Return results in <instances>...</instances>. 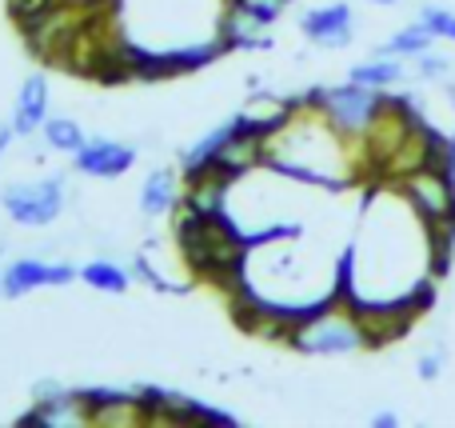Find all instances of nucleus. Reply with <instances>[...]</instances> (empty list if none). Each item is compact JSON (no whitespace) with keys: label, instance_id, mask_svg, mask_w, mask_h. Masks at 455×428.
Here are the masks:
<instances>
[{"label":"nucleus","instance_id":"obj_1","mask_svg":"<svg viewBox=\"0 0 455 428\" xmlns=\"http://www.w3.org/2000/svg\"><path fill=\"white\" fill-rule=\"evenodd\" d=\"M435 272L440 261L424 216L408 205L395 184L379 189L363 205L360 229L339 256V296L347 304L432 296Z\"/></svg>","mask_w":455,"mask_h":428},{"label":"nucleus","instance_id":"obj_2","mask_svg":"<svg viewBox=\"0 0 455 428\" xmlns=\"http://www.w3.org/2000/svg\"><path fill=\"white\" fill-rule=\"evenodd\" d=\"M267 165L296 176L299 184L328 192H344L360 181L363 149L344 136L320 109L291 101V112L272 136H267Z\"/></svg>","mask_w":455,"mask_h":428},{"label":"nucleus","instance_id":"obj_3","mask_svg":"<svg viewBox=\"0 0 455 428\" xmlns=\"http://www.w3.org/2000/svg\"><path fill=\"white\" fill-rule=\"evenodd\" d=\"M172 240L180 264L188 269L192 280L232 293L243 277V256H248V237L232 224L228 213L216 216H200L188 208H176V224H172Z\"/></svg>","mask_w":455,"mask_h":428},{"label":"nucleus","instance_id":"obj_4","mask_svg":"<svg viewBox=\"0 0 455 428\" xmlns=\"http://www.w3.org/2000/svg\"><path fill=\"white\" fill-rule=\"evenodd\" d=\"M395 189L408 197V205L424 216V224L432 229L435 240V261H440V272L448 269L451 261V240H455V173L451 168H435L424 165L416 173L400 176Z\"/></svg>","mask_w":455,"mask_h":428},{"label":"nucleus","instance_id":"obj_5","mask_svg":"<svg viewBox=\"0 0 455 428\" xmlns=\"http://www.w3.org/2000/svg\"><path fill=\"white\" fill-rule=\"evenodd\" d=\"M288 349L304 352V357H352V352L371 349L368 333H363L355 309L336 296V301L320 304L315 312H307L288 336Z\"/></svg>","mask_w":455,"mask_h":428},{"label":"nucleus","instance_id":"obj_6","mask_svg":"<svg viewBox=\"0 0 455 428\" xmlns=\"http://www.w3.org/2000/svg\"><path fill=\"white\" fill-rule=\"evenodd\" d=\"M299 101L312 104V109H320L323 117H328L344 136H352L355 144H363L368 128L376 125L379 109H384V93L363 88V85H355V80H347V85H331V88H312V93H304Z\"/></svg>","mask_w":455,"mask_h":428},{"label":"nucleus","instance_id":"obj_7","mask_svg":"<svg viewBox=\"0 0 455 428\" xmlns=\"http://www.w3.org/2000/svg\"><path fill=\"white\" fill-rule=\"evenodd\" d=\"M0 208L20 229H44L64 213V176H40V181H16L0 192Z\"/></svg>","mask_w":455,"mask_h":428},{"label":"nucleus","instance_id":"obj_8","mask_svg":"<svg viewBox=\"0 0 455 428\" xmlns=\"http://www.w3.org/2000/svg\"><path fill=\"white\" fill-rule=\"evenodd\" d=\"M432 296H411V301H379V304H352L355 317H360L363 333H368L371 349H384V344L400 341L411 333L419 317L427 312Z\"/></svg>","mask_w":455,"mask_h":428},{"label":"nucleus","instance_id":"obj_9","mask_svg":"<svg viewBox=\"0 0 455 428\" xmlns=\"http://www.w3.org/2000/svg\"><path fill=\"white\" fill-rule=\"evenodd\" d=\"M76 277H80V269H72V264H64V261L20 256V261L4 264V272H0V293H4L8 301H16V296H28V293H36V288L72 285Z\"/></svg>","mask_w":455,"mask_h":428},{"label":"nucleus","instance_id":"obj_10","mask_svg":"<svg viewBox=\"0 0 455 428\" xmlns=\"http://www.w3.org/2000/svg\"><path fill=\"white\" fill-rule=\"evenodd\" d=\"M136 165V149L124 141H108V136H92L84 149L72 157V168L92 181H116Z\"/></svg>","mask_w":455,"mask_h":428},{"label":"nucleus","instance_id":"obj_11","mask_svg":"<svg viewBox=\"0 0 455 428\" xmlns=\"http://www.w3.org/2000/svg\"><path fill=\"white\" fill-rule=\"evenodd\" d=\"M299 28L312 44H323V48H347L355 36V12L352 4L336 0V4H323V8H307L299 16Z\"/></svg>","mask_w":455,"mask_h":428},{"label":"nucleus","instance_id":"obj_12","mask_svg":"<svg viewBox=\"0 0 455 428\" xmlns=\"http://www.w3.org/2000/svg\"><path fill=\"white\" fill-rule=\"evenodd\" d=\"M84 424H92V416H88L80 389H68L64 397L40 400V405L32 400L28 413L16 416V428H84Z\"/></svg>","mask_w":455,"mask_h":428},{"label":"nucleus","instance_id":"obj_13","mask_svg":"<svg viewBox=\"0 0 455 428\" xmlns=\"http://www.w3.org/2000/svg\"><path fill=\"white\" fill-rule=\"evenodd\" d=\"M232 176H224L220 168H208V173H196V176H184V197H180V208L188 213H200V216H216V213H228V197H232Z\"/></svg>","mask_w":455,"mask_h":428},{"label":"nucleus","instance_id":"obj_14","mask_svg":"<svg viewBox=\"0 0 455 428\" xmlns=\"http://www.w3.org/2000/svg\"><path fill=\"white\" fill-rule=\"evenodd\" d=\"M180 197H184L180 168H152L140 184V213L144 216H168L180 208Z\"/></svg>","mask_w":455,"mask_h":428},{"label":"nucleus","instance_id":"obj_15","mask_svg":"<svg viewBox=\"0 0 455 428\" xmlns=\"http://www.w3.org/2000/svg\"><path fill=\"white\" fill-rule=\"evenodd\" d=\"M48 120V80L40 77H28L20 85V93H16V104H12V128L16 136H32L40 133Z\"/></svg>","mask_w":455,"mask_h":428},{"label":"nucleus","instance_id":"obj_16","mask_svg":"<svg viewBox=\"0 0 455 428\" xmlns=\"http://www.w3.org/2000/svg\"><path fill=\"white\" fill-rule=\"evenodd\" d=\"M403 77H408V69H403L400 56H379V52L352 64V72H347V80H355V85H363V88H376V93H392Z\"/></svg>","mask_w":455,"mask_h":428},{"label":"nucleus","instance_id":"obj_17","mask_svg":"<svg viewBox=\"0 0 455 428\" xmlns=\"http://www.w3.org/2000/svg\"><path fill=\"white\" fill-rule=\"evenodd\" d=\"M267 28H272V24H264L251 12H243V8L228 4L220 36L228 40V48H267Z\"/></svg>","mask_w":455,"mask_h":428},{"label":"nucleus","instance_id":"obj_18","mask_svg":"<svg viewBox=\"0 0 455 428\" xmlns=\"http://www.w3.org/2000/svg\"><path fill=\"white\" fill-rule=\"evenodd\" d=\"M432 44H435V32L427 28V24L416 20V24H408V28L392 32V36H387L376 52L379 56H400V61H416V56L432 52Z\"/></svg>","mask_w":455,"mask_h":428},{"label":"nucleus","instance_id":"obj_19","mask_svg":"<svg viewBox=\"0 0 455 428\" xmlns=\"http://www.w3.org/2000/svg\"><path fill=\"white\" fill-rule=\"evenodd\" d=\"M80 280H84L88 288H96V293H108V296L124 293V288L132 285L128 269L124 264H116V261H88L84 269H80Z\"/></svg>","mask_w":455,"mask_h":428},{"label":"nucleus","instance_id":"obj_20","mask_svg":"<svg viewBox=\"0 0 455 428\" xmlns=\"http://www.w3.org/2000/svg\"><path fill=\"white\" fill-rule=\"evenodd\" d=\"M40 133H44V144H48V149H56V152H68V157H76V152L88 144L84 128H80L72 117H48Z\"/></svg>","mask_w":455,"mask_h":428},{"label":"nucleus","instance_id":"obj_21","mask_svg":"<svg viewBox=\"0 0 455 428\" xmlns=\"http://www.w3.org/2000/svg\"><path fill=\"white\" fill-rule=\"evenodd\" d=\"M419 24L435 32V40H455V12L443 4H424L419 8Z\"/></svg>","mask_w":455,"mask_h":428},{"label":"nucleus","instance_id":"obj_22","mask_svg":"<svg viewBox=\"0 0 455 428\" xmlns=\"http://www.w3.org/2000/svg\"><path fill=\"white\" fill-rule=\"evenodd\" d=\"M443 365H448L443 349H427V352H419V365H416L419 381H440V376H443Z\"/></svg>","mask_w":455,"mask_h":428},{"label":"nucleus","instance_id":"obj_23","mask_svg":"<svg viewBox=\"0 0 455 428\" xmlns=\"http://www.w3.org/2000/svg\"><path fill=\"white\" fill-rule=\"evenodd\" d=\"M448 69H451L448 56H435V52L416 56V72H419L424 80H443V77H448Z\"/></svg>","mask_w":455,"mask_h":428},{"label":"nucleus","instance_id":"obj_24","mask_svg":"<svg viewBox=\"0 0 455 428\" xmlns=\"http://www.w3.org/2000/svg\"><path fill=\"white\" fill-rule=\"evenodd\" d=\"M64 392H68V389H64V384H56V381H36V389H32V400L40 405V400H56V397H64Z\"/></svg>","mask_w":455,"mask_h":428},{"label":"nucleus","instance_id":"obj_25","mask_svg":"<svg viewBox=\"0 0 455 428\" xmlns=\"http://www.w3.org/2000/svg\"><path fill=\"white\" fill-rule=\"evenodd\" d=\"M371 424H376V428H395V424H400V413H392V408H379V413L371 416Z\"/></svg>","mask_w":455,"mask_h":428},{"label":"nucleus","instance_id":"obj_26","mask_svg":"<svg viewBox=\"0 0 455 428\" xmlns=\"http://www.w3.org/2000/svg\"><path fill=\"white\" fill-rule=\"evenodd\" d=\"M12 136H16L12 120H8V125H0V157H4V152H8V144H12Z\"/></svg>","mask_w":455,"mask_h":428},{"label":"nucleus","instance_id":"obj_27","mask_svg":"<svg viewBox=\"0 0 455 428\" xmlns=\"http://www.w3.org/2000/svg\"><path fill=\"white\" fill-rule=\"evenodd\" d=\"M368 4H400V0H368Z\"/></svg>","mask_w":455,"mask_h":428}]
</instances>
